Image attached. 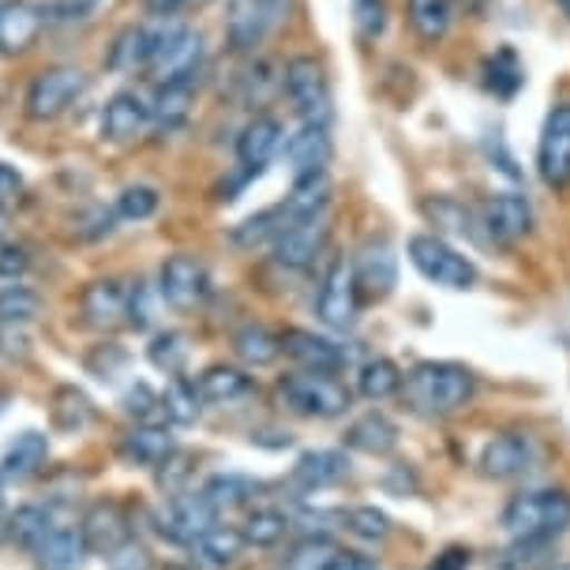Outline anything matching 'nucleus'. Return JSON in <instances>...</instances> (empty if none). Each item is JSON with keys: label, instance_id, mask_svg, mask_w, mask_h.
I'll use <instances>...</instances> for the list:
<instances>
[{"label": "nucleus", "instance_id": "nucleus-9", "mask_svg": "<svg viewBox=\"0 0 570 570\" xmlns=\"http://www.w3.org/2000/svg\"><path fill=\"white\" fill-rule=\"evenodd\" d=\"M356 308H361V293H356L353 263L331 259L320 278V289H315V315H320L323 327L350 331L356 323Z\"/></svg>", "mask_w": 570, "mask_h": 570}, {"label": "nucleus", "instance_id": "nucleus-29", "mask_svg": "<svg viewBox=\"0 0 570 570\" xmlns=\"http://www.w3.org/2000/svg\"><path fill=\"white\" fill-rule=\"evenodd\" d=\"M345 446L361 454H372V458H383L399 446V424L386 413L372 410V413L356 416V421L345 428Z\"/></svg>", "mask_w": 570, "mask_h": 570}, {"label": "nucleus", "instance_id": "nucleus-41", "mask_svg": "<svg viewBox=\"0 0 570 570\" xmlns=\"http://www.w3.org/2000/svg\"><path fill=\"white\" fill-rule=\"evenodd\" d=\"M274 90H282V68H274L271 60H252L240 71V98L248 106H267Z\"/></svg>", "mask_w": 570, "mask_h": 570}, {"label": "nucleus", "instance_id": "nucleus-52", "mask_svg": "<svg viewBox=\"0 0 570 570\" xmlns=\"http://www.w3.org/2000/svg\"><path fill=\"white\" fill-rule=\"evenodd\" d=\"M106 567L109 570H150V552H147V544H139L136 537H131L117 552L106 556Z\"/></svg>", "mask_w": 570, "mask_h": 570}, {"label": "nucleus", "instance_id": "nucleus-58", "mask_svg": "<svg viewBox=\"0 0 570 570\" xmlns=\"http://www.w3.org/2000/svg\"><path fill=\"white\" fill-rule=\"evenodd\" d=\"M556 4H559V8H563V16L570 19V0H556Z\"/></svg>", "mask_w": 570, "mask_h": 570}, {"label": "nucleus", "instance_id": "nucleus-53", "mask_svg": "<svg viewBox=\"0 0 570 570\" xmlns=\"http://www.w3.org/2000/svg\"><path fill=\"white\" fill-rule=\"evenodd\" d=\"M353 12H356V27H361L364 38H375L386 23L383 0H353Z\"/></svg>", "mask_w": 570, "mask_h": 570}, {"label": "nucleus", "instance_id": "nucleus-34", "mask_svg": "<svg viewBox=\"0 0 570 570\" xmlns=\"http://www.w3.org/2000/svg\"><path fill=\"white\" fill-rule=\"evenodd\" d=\"M402 380H405V372L391 356H372V361H364L361 368H356V394L368 402H386L402 391Z\"/></svg>", "mask_w": 570, "mask_h": 570}, {"label": "nucleus", "instance_id": "nucleus-49", "mask_svg": "<svg viewBox=\"0 0 570 570\" xmlns=\"http://www.w3.org/2000/svg\"><path fill=\"white\" fill-rule=\"evenodd\" d=\"M101 4H106V0H49L46 19H49V23H57V27H76V23L95 19Z\"/></svg>", "mask_w": 570, "mask_h": 570}, {"label": "nucleus", "instance_id": "nucleus-36", "mask_svg": "<svg viewBox=\"0 0 570 570\" xmlns=\"http://www.w3.org/2000/svg\"><path fill=\"white\" fill-rule=\"evenodd\" d=\"M199 492L210 499L214 511H233V507H248L252 499H259L263 484L244 473H214Z\"/></svg>", "mask_w": 570, "mask_h": 570}, {"label": "nucleus", "instance_id": "nucleus-37", "mask_svg": "<svg viewBox=\"0 0 570 570\" xmlns=\"http://www.w3.org/2000/svg\"><path fill=\"white\" fill-rule=\"evenodd\" d=\"M191 552H196V559L203 567L210 570H226L237 563V556L244 552V537L237 525H214L207 537H199L196 544H191Z\"/></svg>", "mask_w": 570, "mask_h": 570}, {"label": "nucleus", "instance_id": "nucleus-6", "mask_svg": "<svg viewBox=\"0 0 570 570\" xmlns=\"http://www.w3.org/2000/svg\"><path fill=\"white\" fill-rule=\"evenodd\" d=\"M83 95H87V71H79V68H71V65L42 68L27 83L23 114L35 120V125H49V120L65 117Z\"/></svg>", "mask_w": 570, "mask_h": 570}, {"label": "nucleus", "instance_id": "nucleus-48", "mask_svg": "<svg viewBox=\"0 0 570 570\" xmlns=\"http://www.w3.org/2000/svg\"><path fill=\"white\" fill-rule=\"evenodd\" d=\"M424 214L435 222V226H446L458 237H470L473 226H470V210L454 199H424Z\"/></svg>", "mask_w": 570, "mask_h": 570}, {"label": "nucleus", "instance_id": "nucleus-2", "mask_svg": "<svg viewBox=\"0 0 570 570\" xmlns=\"http://www.w3.org/2000/svg\"><path fill=\"white\" fill-rule=\"evenodd\" d=\"M499 525L511 541L522 544H548L552 537L570 529V495L559 488H533V492L514 495L499 514Z\"/></svg>", "mask_w": 570, "mask_h": 570}, {"label": "nucleus", "instance_id": "nucleus-27", "mask_svg": "<svg viewBox=\"0 0 570 570\" xmlns=\"http://www.w3.org/2000/svg\"><path fill=\"white\" fill-rule=\"evenodd\" d=\"M350 473V458L342 451H331V446H320V451H304L293 465V484L301 492H323V488H334L345 481Z\"/></svg>", "mask_w": 570, "mask_h": 570}, {"label": "nucleus", "instance_id": "nucleus-25", "mask_svg": "<svg viewBox=\"0 0 570 570\" xmlns=\"http://www.w3.org/2000/svg\"><path fill=\"white\" fill-rule=\"evenodd\" d=\"M79 529H83V544L90 556L106 559L109 552H117L120 544L131 541V522L128 514L120 511L117 503H95L90 511L79 518Z\"/></svg>", "mask_w": 570, "mask_h": 570}, {"label": "nucleus", "instance_id": "nucleus-11", "mask_svg": "<svg viewBox=\"0 0 570 570\" xmlns=\"http://www.w3.org/2000/svg\"><path fill=\"white\" fill-rule=\"evenodd\" d=\"M537 173L548 188L570 185V101L548 109L541 142H537Z\"/></svg>", "mask_w": 570, "mask_h": 570}, {"label": "nucleus", "instance_id": "nucleus-51", "mask_svg": "<svg viewBox=\"0 0 570 570\" xmlns=\"http://www.w3.org/2000/svg\"><path fill=\"white\" fill-rule=\"evenodd\" d=\"M150 315H155V301H150L147 282H131L128 285V327L147 331L150 327Z\"/></svg>", "mask_w": 570, "mask_h": 570}, {"label": "nucleus", "instance_id": "nucleus-59", "mask_svg": "<svg viewBox=\"0 0 570 570\" xmlns=\"http://www.w3.org/2000/svg\"><path fill=\"white\" fill-rule=\"evenodd\" d=\"M191 4H196V8H203V4H210V0H188V8H191Z\"/></svg>", "mask_w": 570, "mask_h": 570}, {"label": "nucleus", "instance_id": "nucleus-47", "mask_svg": "<svg viewBox=\"0 0 570 570\" xmlns=\"http://www.w3.org/2000/svg\"><path fill=\"white\" fill-rule=\"evenodd\" d=\"M342 525L350 529L356 541H383V537L391 533V518L383 511H375V507H350V511L342 514Z\"/></svg>", "mask_w": 570, "mask_h": 570}, {"label": "nucleus", "instance_id": "nucleus-56", "mask_svg": "<svg viewBox=\"0 0 570 570\" xmlns=\"http://www.w3.org/2000/svg\"><path fill=\"white\" fill-rule=\"evenodd\" d=\"M142 4H147V12L155 19H173L180 8H188V0H142Z\"/></svg>", "mask_w": 570, "mask_h": 570}, {"label": "nucleus", "instance_id": "nucleus-60", "mask_svg": "<svg viewBox=\"0 0 570 570\" xmlns=\"http://www.w3.org/2000/svg\"><path fill=\"white\" fill-rule=\"evenodd\" d=\"M556 570H570V563H563V567H556Z\"/></svg>", "mask_w": 570, "mask_h": 570}, {"label": "nucleus", "instance_id": "nucleus-24", "mask_svg": "<svg viewBox=\"0 0 570 570\" xmlns=\"http://www.w3.org/2000/svg\"><path fill=\"white\" fill-rule=\"evenodd\" d=\"M150 128V101L139 98L136 90H117L114 98L101 106L98 131L109 142H131Z\"/></svg>", "mask_w": 570, "mask_h": 570}, {"label": "nucleus", "instance_id": "nucleus-12", "mask_svg": "<svg viewBox=\"0 0 570 570\" xmlns=\"http://www.w3.org/2000/svg\"><path fill=\"white\" fill-rule=\"evenodd\" d=\"M35 563L38 570H83L87 563V544H83V529H79L76 518L57 514L49 518L42 541L35 544Z\"/></svg>", "mask_w": 570, "mask_h": 570}, {"label": "nucleus", "instance_id": "nucleus-45", "mask_svg": "<svg viewBox=\"0 0 570 570\" xmlns=\"http://www.w3.org/2000/svg\"><path fill=\"white\" fill-rule=\"evenodd\" d=\"M147 356H150V364H155L158 372L180 375V368H185V361H188L185 334H177V331H161V334H155V338H150V345H147Z\"/></svg>", "mask_w": 570, "mask_h": 570}, {"label": "nucleus", "instance_id": "nucleus-32", "mask_svg": "<svg viewBox=\"0 0 570 570\" xmlns=\"http://www.w3.org/2000/svg\"><path fill=\"white\" fill-rule=\"evenodd\" d=\"M49 458V440L42 432H23L16 435V443L8 446L4 458H0V476H8V481H27V476H35L38 470L46 465Z\"/></svg>", "mask_w": 570, "mask_h": 570}, {"label": "nucleus", "instance_id": "nucleus-22", "mask_svg": "<svg viewBox=\"0 0 570 570\" xmlns=\"http://www.w3.org/2000/svg\"><path fill=\"white\" fill-rule=\"evenodd\" d=\"M120 454L131 465L142 470H161L173 454H177V440H173V424L166 421H136L120 435Z\"/></svg>", "mask_w": 570, "mask_h": 570}, {"label": "nucleus", "instance_id": "nucleus-13", "mask_svg": "<svg viewBox=\"0 0 570 570\" xmlns=\"http://www.w3.org/2000/svg\"><path fill=\"white\" fill-rule=\"evenodd\" d=\"M541 458V443L529 432H499L484 443L481 470L495 481H514V476L529 473Z\"/></svg>", "mask_w": 570, "mask_h": 570}, {"label": "nucleus", "instance_id": "nucleus-4", "mask_svg": "<svg viewBox=\"0 0 570 570\" xmlns=\"http://www.w3.org/2000/svg\"><path fill=\"white\" fill-rule=\"evenodd\" d=\"M282 90L289 98L293 114L301 117V125H331V79L320 57L297 53L282 65Z\"/></svg>", "mask_w": 570, "mask_h": 570}, {"label": "nucleus", "instance_id": "nucleus-44", "mask_svg": "<svg viewBox=\"0 0 570 570\" xmlns=\"http://www.w3.org/2000/svg\"><path fill=\"white\" fill-rule=\"evenodd\" d=\"M53 424L60 432H79V428H87L90 421V402L83 391H76V386H57L53 391Z\"/></svg>", "mask_w": 570, "mask_h": 570}, {"label": "nucleus", "instance_id": "nucleus-17", "mask_svg": "<svg viewBox=\"0 0 570 570\" xmlns=\"http://www.w3.org/2000/svg\"><path fill=\"white\" fill-rule=\"evenodd\" d=\"M278 342H282V353L289 356V361H297V368L304 372L338 375L345 364H350V353H345L338 342L327 338V334H315L308 327H285L278 334Z\"/></svg>", "mask_w": 570, "mask_h": 570}, {"label": "nucleus", "instance_id": "nucleus-26", "mask_svg": "<svg viewBox=\"0 0 570 570\" xmlns=\"http://www.w3.org/2000/svg\"><path fill=\"white\" fill-rule=\"evenodd\" d=\"M196 391L203 405H240L256 394V380L248 375V368H237V364H210L196 375Z\"/></svg>", "mask_w": 570, "mask_h": 570}, {"label": "nucleus", "instance_id": "nucleus-50", "mask_svg": "<svg viewBox=\"0 0 570 570\" xmlns=\"http://www.w3.org/2000/svg\"><path fill=\"white\" fill-rule=\"evenodd\" d=\"M114 222H117V210H109V207H87L83 214H76V229L79 237H87V240H98V237H109L114 233Z\"/></svg>", "mask_w": 570, "mask_h": 570}, {"label": "nucleus", "instance_id": "nucleus-33", "mask_svg": "<svg viewBox=\"0 0 570 570\" xmlns=\"http://www.w3.org/2000/svg\"><path fill=\"white\" fill-rule=\"evenodd\" d=\"M244 537V548H274L293 533V518L278 511V507H256V511L244 514V522L237 525Z\"/></svg>", "mask_w": 570, "mask_h": 570}, {"label": "nucleus", "instance_id": "nucleus-18", "mask_svg": "<svg viewBox=\"0 0 570 570\" xmlns=\"http://www.w3.org/2000/svg\"><path fill=\"white\" fill-rule=\"evenodd\" d=\"M353 263V278H356V293L368 301H383L386 293L399 285V256H394L391 240L372 237L364 240V248L350 259Z\"/></svg>", "mask_w": 570, "mask_h": 570}, {"label": "nucleus", "instance_id": "nucleus-8", "mask_svg": "<svg viewBox=\"0 0 570 570\" xmlns=\"http://www.w3.org/2000/svg\"><path fill=\"white\" fill-rule=\"evenodd\" d=\"M289 0H229L226 8V46L233 53H256L285 23Z\"/></svg>", "mask_w": 570, "mask_h": 570}, {"label": "nucleus", "instance_id": "nucleus-57", "mask_svg": "<svg viewBox=\"0 0 570 570\" xmlns=\"http://www.w3.org/2000/svg\"><path fill=\"white\" fill-rule=\"evenodd\" d=\"M19 188H23V177H19L12 166H4V161H0V199H12Z\"/></svg>", "mask_w": 570, "mask_h": 570}, {"label": "nucleus", "instance_id": "nucleus-20", "mask_svg": "<svg viewBox=\"0 0 570 570\" xmlns=\"http://www.w3.org/2000/svg\"><path fill=\"white\" fill-rule=\"evenodd\" d=\"M285 147V128L278 117L271 114H256L248 125L240 128L237 136V161L248 177H259L263 169L278 158V150Z\"/></svg>", "mask_w": 570, "mask_h": 570}, {"label": "nucleus", "instance_id": "nucleus-39", "mask_svg": "<svg viewBox=\"0 0 570 570\" xmlns=\"http://www.w3.org/2000/svg\"><path fill=\"white\" fill-rule=\"evenodd\" d=\"M199 410H203V399L196 391V380H180V375H173L169 386L161 391V413H166V421L177 424V428H188V424H196Z\"/></svg>", "mask_w": 570, "mask_h": 570}, {"label": "nucleus", "instance_id": "nucleus-43", "mask_svg": "<svg viewBox=\"0 0 570 570\" xmlns=\"http://www.w3.org/2000/svg\"><path fill=\"white\" fill-rule=\"evenodd\" d=\"M282 229H285L282 210L267 207V210L252 214L248 222H240V226L233 229V244H240V248H259V244H274V240H278Z\"/></svg>", "mask_w": 570, "mask_h": 570}, {"label": "nucleus", "instance_id": "nucleus-21", "mask_svg": "<svg viewBox=\"0 0 570 570\" xmlns=\"http://www.w3.org/2000/svg\"><path fill=\"white\" fill-rule=\"evenodd\" d=\"M46 23V4L38 0H0V53H27Z\"/></svg>", "mask_w": 570, "mask_h": 570}, {"label": "nucleus", "instance_id": "nucleus-55", "mask_svg": "<svg viewBox=\"0 0 570 570\" xmlns=\"http://www.w3.org/2000/svg\"><path fill=\"white\" fill-rule=\"evenodd\" d=\"M428 570H470V548H446L428 563Z\"/></svg>", "mask_w": 570, "mask_h": 570}, {"label": "nucleus", "instance_id": "nucleus-28", "mask_svg": "<svg viewBox=\"0 0 570 570\" xmlns=\"http://www.w3.org/2000/svg\"><path fill=\"white\" fill-rule=\"evenodd\" d=\"M278 210H282L285 229L297 226V222H308V218H320V214H327L331 210V180H327V173H320V177L293 180L289 196L278 203Z\"/></svg>", "mask_w": 570, "mask_h": 570}, {"label": "nucleus", "instance_id": "nucleus-38", "mask_svg": "<svg viewBox=\"0 0 570 570\" xmlns=\"http://www.w3.org/2000/svg\"><path fill=\"white\" fill-rule=\"evenodd\" d=\"M191 98H196V83H169L158 87L155 101H150V125L155 128H180L191 117Z\"/></svg>", "mask_w": 570, "mask_h": 570}, {"label": "nucleus", "instance_id": "nucleus-42", "mask_svg": "<svg viewBox=\"0 0 570 570\" xmlns=\"http://www.w3.org/2000/svg\"><path fill=\"white\" fill-rule=\"evenodd\" d=\"M42 308V301H38L35 289H27V285L19 282H8L4 289H0V327H23L30 323Z\"/></svg>", "mask_w": 570, "mask_h": 570}, {"label": "nucleus", "instance_id": "nucleus-7", "mask_svg": "<svg viewBox=\"0 0 570 570\" xmlns=\"http://www.w3.org/2000/svg\"><path fill=\"white\" fill-rule=\"evenodd\" d=\"M203 35L191 30L185 23H173L166 19V30H161L158 46H155V57H150V79L158 87H169V83H196L199 68H203Z\"/></svg>", "mask_w": 570, "mask_h": 570}, {"label": "nucleus", "instance_id": "nucleus-19", "mask_svg": "<svg viewBox=\"0 0 570 570\" xmlns=\"http://www.w3.org/2000/svg\"><path fill=\"white\" fill-rule=\"evenodd\" d=\"M285 166H289L293 180L304 177H320L327 173L331 158H334V139H331V125H301L285 139Z\"/></svg>", "mask_w": 570, "mask_h": 570}, {"label": "nucleus", "instance_id": "nucleus-16", "mask_svg": "<svg viewBox=\"0 0 570 570\" xmlns=\"http://www.w3.org/2000/svg\"><path fill=\"white\" fill-rule=\"evenodd\" d=\"M476 222L484 226L488 240L518 244L522 237H529V229H533V207H529V199L518 196V191H495L492 199L481 203Z\"/></svg>", "mask_w": 570, "mask_h": 570}, {"label": "nucleus", "instance_id": "nucleus-35", "mask_svg": "<svg viewBox=\"0 0 570 570\" xmlns=\"http://www.w3.org/2000/svg\"><path fill=\"white\" fill-rule=\"evenodd\" d=\"M345 552L331 537H301L297 544L285 552L278 570H342Z\"/></svg>", "mask_w": 570, "mask_h": 570}, {"label": "nucleus", "instance_id": "nucleus-5", "mask_svg": "<svg viewBox=\"0 0 570 570\" xmlns=\"http://www.w3.org/2000/svg\"><path fill=\"white\" fill-rule=\"evenodd\" d=\"M405 252H410V263L416 267V274L432 285H443V289H454V293L473 289L476 285L473 259L462 256L454 244H446L440 233H413Z\"/></svg>", "mask_w": 570, "mask_h": 570}, {"label": "nucleus", "instance_id": "nucleus-46", "mask_svg": "<svg viewBox=\"0 0 570 570\" xmlns=\"http://www.w3.org/2000/svg\"><path fill=\"white\" fill-rule=\"evenodd\" d=\"M158 207H161V196H158V188H150V185H128L114 203L120 222H147V218H155Z\"/></svg>", "mask_w": 570, "mask_h": 570}, {"label": "nucleus", "instance_id": "nucleus-1", "mask_svg": "<svg viewBox=\"0 0 570 570\" xmlns=\"http://www.w3.org/2000/svg\"><path fill=\"white\" fill-rule=\"evenodd\" d=\"M473 372L465 364L454 361H421L405 372L402 380V399L416 416H451L473 399Z\"/></svg>", "mask_w": 570, "mask_h": 570}, {"label": "nucleus", "instance_id": "nucleus-54", "mask_svg": "<svg viewBox=\"0 0 570 570\" xmlns=\"http://www.w3.org/2000/svg\"><path fill=\"white\" fill-rule=\"evenodd\" d=\"M27 267H30V259L19 244H4V248H0V278L19 282L27 274Z\"/></svg>", "mask_w": 570, "mask_h": 570}, {"label": "nucleus", "instance_id": "nucleus-31", "mask_svg": "<svg viewBox=\"0 0 570 570\" xmlns=\"http://www.w3.org/2000/svg\"><path fill=\"white\" fill-rule=\"evenodd\" d=\"M233 353H237V361L244 368L259 372V368H271L282 356V342H278V334L271 327H263V323H244V327L233 334Z\"/></svg>", "mask_w": 570, "mask_h": 570}, {"label": "nucleus", "instance_id": "nucleus-40", "mask_svg": "<svg viewBox=\"0 0 570 570\" xmlns=\"http://www.w3.org/2000/svg\"><path fill=\"white\" fill-rule=\"evenodd\" d=\"M49 518H53V511H49V507H38V503L16 507V511L8 514V541L19 544L23 552H35V544L42 541Z\"/></svg>", "mask_w": 570, "mask_h": 570}, {"label": "nucleus", "instance_id": "nucleus-15", "mask_svg": "<svg viewBox=\"0 0 570 570\" xmlns=\"http://www.w3.org/2000/svg\"><path fill=\"white\" fill-rule=\"evenodd\" d=\"M161 522H166L161 533H166L173 544L191 548L199 537H207L210 529L222 522V511H214V503L203 492H177L169 499Z\"/></svg>", "mask_w": 570, "mask_h": 570}, {"label": "nucleus", "instance_id": "nucleus-14", "mask_svg": "<svg viewBox=\"0 0 570 570\" xmlns=\"http://www.w3.org/2000/svg\"><path fill=\"white\" fill-rule=\"evenodd\" d=\"M327 237H331V210L320 214V218L297 222V226L282 229L278 240L271 244L274 263L285 271H308L323 256V248H327Z\"/></svg>", "mask_w": 570, "mask_h": 570}, {"label": "nucleus", "instance_id": "nucleus-3", "mask_svg": "<svg viewBox=\"0 0 570 570\" xmlns=\"http://www.w3.org/2000/svg\"><path fill=\"white\" fill-rule=\"evenodd\" d=\"M274 399L282 410L308 416V421H334L353 405V391L327 372H289L274 383Z\"/></svg>", "mask_w": 570, "mask_h": 570}, {"label": "nucleus", "instance_id": "nucleus-30", "mask_svg": "<svg viewBox=\"0 0 570 570\" xmlns=\"http://www.w3.org/2000/svg\"><path fill=\"white\" fill-rule=\"evenodd\" d=\"M405 19L424 46H435L454 27V0H405Z\"/></svg>", "mask_w": 570, "mask_h": 570}, {"label": "nucleus", "instance_id": "nucleus-23", "mask_svg": "<svg viewBox=\"0 0 570 570\" xmlns=\"http://www.w3.org/2000/svg\"><path fill=\"white\" fill-rule=\"evenodd\" d=\"M79 312L83 323L95 331H114L120 323H128V285L117 278H95L79 293Z\"/></svg>", "mask_w": 570, "mask_h": 570}, {"label": "nucleus", "instance_id": "nucleus-10", "mask_svg": "<svg viewBox=\"0 0 570 570\" xmlns=\"http://www.w3.org/2000/svg\"><path fill=\"white\" fill-rule=\"evenodd\" d=\"M158 297L173 312H191L210 297V271L196 256H169L158 271Z\"/></svg>", "mask_w": 570, "mask_h": 570}]
</instances>
